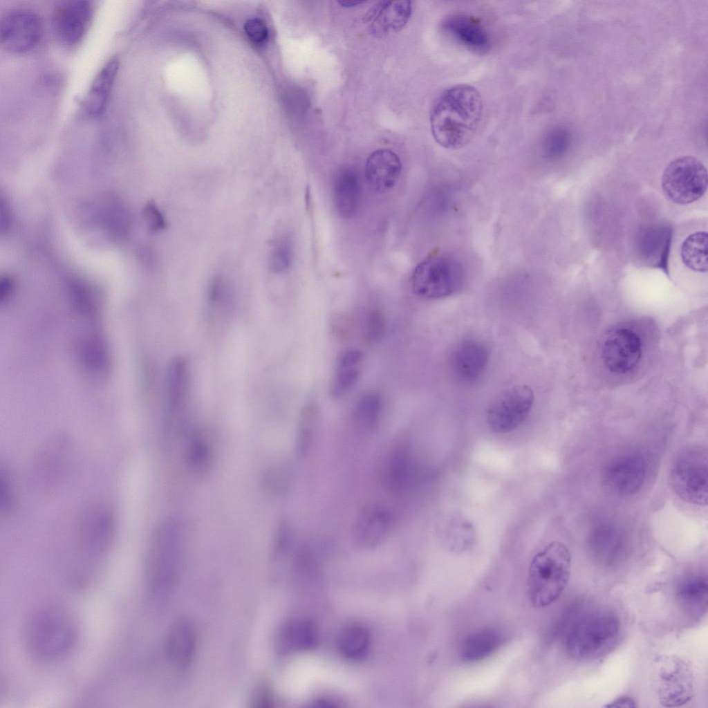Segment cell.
Masks as SVG:
<instances>
[{
  "label": "cell",
  "mask_w": 708,
  "mask_h": 708,
  "mask_svg": "<svg viewBox=\"0 0 708 708\" xmlns=\"http://www.w3.org/2000/svg\"><path fill=\"white\" fill-rule=\"evenodd\" d=\"M489 358V350L483 343L474 339L463 340L451 352V369L459 380L473 382L483 375Z\"/></svg>",
  "instance_id": "9a60e30c"
},
{
  "label": "cell",
  "mask_w": 708,
  "mask_h": 708,
  "mask_svg": "<svg viewBox=\"0 0 708 708\" xmlns=\"http://www.w3.org/2000/svg\"><path fill=\"white\" fill-rule=\"evenodd\" d=\"M362 3H364V1H344L339 2V3L342 5V6L346 8L356 6L362 4Z\"/></svg>",
  "instance_id": "60d3db41"
},
{
  "label": "cell",
  "mask_w": 708,
  "mask_h": 708,
  "mask_svg": "<svg viewBox=\"0 0 708 708\" xmlns=\"http://www.w3.org/2000/svg\"><path fill=\"white\" fill-rule=\"evenodd\" d=\"M363 362V353L355 349L344 352L339 357L330 386L333 398L344 396L357 383Z\"/></svg>",
  "instance_id": "484cf974"
},
{
  "label": "cell",
  "mask_w": 708,
  "mask_h": 708,
  "mask_svg": "<svg viewBox=\"0 0 708 708\" xmlns=\"http://www.w3.org/2000/svg\"><path fill=\"white\" fill-rule=\"evenodd\" d=\"M196 648V636L193 626L180 620L172 626L167 639L168 658L176 667L185 669L192 662Z\"/></svg>",
  "instance_id": "7402d4cb"
},
{
  "label": "cell",
  "mask_w": 708,
  "mask_h": 708,
  "mask_svg": "<svg viewBox=\"0 0 708 708\" xmlns=\"http://www.w3.org/2000/svg\"><path fill=\"white\" fill-rule=\"evenodd\" d=\"M662 189L671 201L680 205L700 199L707 188V172L698 158L687 156L672 160L662 176Z\"/></svg>",
  "instance_id": "8992f818"
},
{
  "label": "cell",
  "mask_w": 708,
  "mask_h": 708,
  "mask_svg": "<svg viewBox=\"0 0 708 708\" xmlns=\"http://www.w3.org/2000/svg\"><path fill=\"white\" fill-rule=\"evenodd\" d=\"M318 642L315 624L309 620H297L282 630L279 643L285 651H305L314 648Z\"/></svg>",
  "instance_id": "f1b7e54d"
},
{
  "label": "cell",
  "mask_w": 708,
  "mask_h": 708,
  "mask_svg": "<svg viewBox=\"0 0 708 708\" xmlns=\"http://www.w3.org/2000/svg\"><path fill=\"white\" fill-rule=\"evenodd\" d=\"M643 341L633 327L614 326L607 330L600 342V356L605 368L616 375H626L640 364Z\"/></svg>",
  "instance_id": "ba28073f"
},
{
  "label": "cell",
  "mask_w": 708,
  "mask_h": 708,
  "mask_svg": "<svg viewBox=\"0 0 708 708\" xmlns=\"http://www.w3.org/2000/svg\"><path fill=\"white\" fill-rule=\"evenodd\" d=\"M245 32L253 43L262 44L268 38V29L266 23L259 18L248 19L244 25Z\"/></svg>",
  "instance_id": "74e56055"
},
{
  "label": "cell",
  "mask_w": 708,
  "mask_h": 708,
  "mask_svg": "<svg viewBox=\"0 0 708 708\" xmlns=\"http://www.w3.org/2000/svg\"><path fill=\"white\" fill-rule=\"evenodd\" d=\"M410 473L407 451L401 443L393 447L384 461L381 480L390 493L400 494L407 487Z\"/></svg>",
  "instance_id": "d4e9b609"
},
{
  "label": "cell",
  "mask_w": 708,
  "mask_h": 708,
  "mask_svg": "<svg viewBox=\"0 0 708 708\" xmlns=\"http://www.w3.org/2000/svg\"><path fill=\"white\" fill-rule=\"evenodd\" d=\"M119 65V59L117 57L111 58L95 75L82 103V110L85 116L95 119L104 113L118 72Z\"/></svg>",
  "instance_id": "ac0fdd59"
},
{
  "label": "cell",
  "mask_w": 708,
  "mask_h": 708,
  "mask_svg": "<svg viewBox=\"0 0 708 708\" xmlns=\"http://www.w3.org/2000/svg\"><path fill=\"white\" fill-rule=\"evenodd\" d=\"M84 523L82 534L86 546L93 550L106 548L113 532V521L109 512L103 509L93 510L88 513Z\"/></svg>",
  "instance_id": "83f0119b"
},
{
  "label": "cell",
  "mask_w": 708,
  "mask_h": 708,
  "mask_svg": "<svg viewBox=\"0 0 708 708\" xmlns=\"http://www.w3.org/2000/svg\"><path fill=\"white\" fill-rule=\"evenodd\" d=\"M680 257L682 263L695 272L707 271V233L696 232L682 243Z\"/></svg>",
  "instance_id": "4dcf8cb0"
},
{
  "label": "cell",
  "mask_w": 708,
  "mask_h": 708,
  "mask_svg": "<svg viewBox=\"0 0 708 708\" xmlns=\"http://www.w3.org/2000/svg\"><path fill=\"white\" fill-rule=\"evenodd\" d=\"M605 707H617V708H619V707L631 708V707H637V705H636L635 700L632 698H631L629 696H620V697H618V698H615L612 702H611L609 704H607Z\"/></svg>",
  "instance_id": "ab89813d"
},
{
  "label": "cell",
  "mask_w": 708,
  "mask_h": 708,
  "mask_svg": "<svg viewBox=\"0 0 708 708\" xmlns=\"http://www.w3.org/2000/svg\"><path fill=\"white\" fill-rule=\"evenodd\" d=\"M93 17V8L87 1L60 3L53 15V28L56 37L64 44L78 43L86 33Z\"/></svg>",
  "instance_id": "4fadbf2b"
},
{
  "label": "cell",
  "mask_w": 708,
  "mask_h": 708,
  "mask_svg": "<svg viewBox=\"0 0 708 708\" xmlns=\"http://www.w3.org/2000/svg\"><path fill=\"white\" fill-rule=\"evenodd\" d=\"M442 28L453 38L476 53H485L490 48V39L485 28L478 20L463 13H454L447 17Z\"/></svg>",
  "instance_id": "ffe728a7"
},
{
  "label": "cell",
  "mask_w": 708,
  "mask_h": 708,
  "mask_svg": "<svg viewBox=\"0 0 708 708\" xmlns=\"http://www.w3.org/2000/svg\"><path fill=\"white\" fill-rule=\"evenodd\" d=\"M565 636L567 654L577 660L597 659L611 651L617 642L621 622L613 610L597 607L577 611Z\"/></svg>",
  "instance_id": "7a4b0ae2"
},
{
  "label": "cell",
  "mask_w": 708,
  "mask_h": 708,
  "mask_svg": "<svg viewBox=\"0 0 708 708\" xmlns=\"http://www.w3.org/2000/svg\"><path fill=\"white\" fill-rule=\"evenodd\" d=\"M385 323L382 313L375 309L371 310L365 316L363 325V334L365 341L369 344L378 342L384 332Z\"/></svg>",
  "instance_id": "8d00e7d4"
},
{
  "label": "cell",
  "mask_w": 708,
  "mask_h": 708,
  "mask_svg": "<svg viewBox=\"0 0 708 708\" xmlns=\"http://www.w3.org/2000/svg\"><path fill=\"white\" fill-rule=\"evenodd\" d=\"M189 388V366L187 360L175 357L171 362L167 375L166 398L171 415L180 412L185 406Z\"/></svg>",
  "instance_id": "4316f807"
},
{
  "label": "cell",
  "mask_w": 708,
  "mask_h": 708,
  "mask_svg": "<svg viewBox=\"0 0 708 708\" xmlns=\"http://www.w3.org/2000/svg\"><path fill=\"white\" fill-rule=\"evenodd\" d=\"M145 218L153 231L163 230L166 227V222L158 208L153 204H148L145 211Z\"/></svg>",
  "instance_id": "f35d334b"
},
{
  "label": "cell",
  "mask_w": 708,
  "mask_h": 708,
  "mask_svg": "<svg viewBox=\"0 0 708 708\" xmlns=\"http://www.w3.org/2000/svg\"><path fill=\"white\" fill-rule=\"evenodd\" d=\"M655 687L659 701L664 707H678L689 702L695 691V679L691 666L676 656L660 659Z\"/></svg>",
  "instance_id": "9c48e42d"
},
{
  "label": "cell",
  "mask_w": 708,
  "mask_h": 708,
  "mask_svg": "<svg viewBox=\"0 0 708 708\" xmlns=\"http://www.w3.org/2000/svg\"><path fill=\"white\" fill-rule=\"evenodd\" d=\"M69 620L57 611L42 613L30 625V642L41 654L54 655L64 651L73 640Z\"/></svg>",
  "instance_id": "7c38bea8"
},
{
  "label": "cell",
  "mask_w": 708,
  "mask_h": 708,
  "mask_svg": "<svg viewBox=\"0 0 708 708\" xmlns=\"http://www.w3.org/2000/svg\"><path fill=\"white\" fill-rule=\"evenodd\" d=\"M382 409L380 395L375 391L361 395L353 409V419L356 426L362 430L370 431L378 423Z\"/></svg>",
  "instance_id": "1f68e13d"
},
{
  "label": "cell",
  "mask_w": 708,
  "mask_h": 708,
  "mask_svg": "<svg viewBox=\"0 0 708 708\" xmlns=\"http://www.w3.org/2000/svg\"><path fill=\"white\" fill-rule=\"evenodd\" d=\"M212 447L201 432L192 431L187 436L185 458L187 466L194 472H205L212 461Z\"/></svg>",
  "instance_id": "d6a6232c"
},
{
  "label": "cell",
  "mask_w": 708,
  "mask_h": 708,
  "mask_svg": "<svg viewBox=\"0 0 708 708\" xmlns=\"http://www.w3.org/2000/svg\"><path fill=\"white\" fill-rule=\"evenodd\" d=\"M571 141V133L563 127L552 128L546 134L543 150L545 155L550 158H556L565 152Z\"/></svg>",
  "instance_id": "d590c367"
},
{
  "label": "cell",
  "mask_w": 708,
  "mask_h": 708,
  "mask_svg": "<svg viewBox=\"0 0 708 708\" xmlns=\"http://www.w3.org/2000/svg\"><path fill=\"white\" fill-rule=\"evenodd\" d=\"M371 634L363 625L356 623L344 626L339 633L337 647L344 658L357 661L364 658L371 648Z\"/></svg>",
  "instance_id": "f546056e"
},
{
  "label": "cell",
  "mask_w": 708,
  "mask_h": 708,
  "mask_svg": "<svg viewBox=\"0 0 708 708\" xmlns=\"http://www.w3.org/2000/svg\"><path fill=\"white\" fill-rule=\"evenodd\" d=\"M42 30V22L37 13L28 9H13L1 18L0 42L10 53H26L37 45Z\"/></svg>",
  "instance_id": "8fae6325"
},
{
  "label": "cell",
  "mask_w": 708,
  "mask_h": 708,
  "mask_svg": "<svg viewBox=\"0 0 708 708\" xmlns=\"http://www.w3.org/2000/svg\"><path fill=\"white\" fill-rule=\"evenodd\" d=\"M401 171L402 163L399 156L390 149L375 150L366 162V178L375 190L380 192L395 186Z\"/></svg>",
  "instance_id": "d6986e66"
},
{
  "label": "cell",
  "mask_w": 708,
  "mask_h": 708,
  "mask_svg": "<svg viewBox=\"0 0 708 708\" xmlns=\"http://www.w3.org/2000/svg\"><path fill=\"white\" fill-rule=\"evenodd\" d=\"M533 402V391L528 386L516 385L503 391L487 409L489 427L499 434L515 429L528 417Z\"/></svg>",
  "instance_id": "30bf717a"
},
{
  "label": "cell",
  "mask_w": 708,
  "mask_h": 708,
  "mask_svg": "<svg viewBox=\"0 0 708 708\" xmlns=\"http://www.w3.org/2000/svg\"><path fill=\"white\" fill-rule=\"evenodd\" d=\"M570 566V553L561 542L552 541L534 556L527 579V593L534 607L550 606L561 596L569 580Z\"/></svg>",
  "instance_id": "3957f363"
},
{
  "label": "cell",
  "mask_w": 708,
  "mask_h": 708,
  "mask_svg": "<svg viewBox=\"0 0 708 708\" xmlns=\"http://www.w3.org/2000/svg\"><path fill=\"white\" fill-rule=\"evenodd\" d=\"M673 595L680 608L691 617L703 615L707 608L708 581L703 572H691L676 582Z\"/></svg>",
  "instance_id": "e0dca14e"
},
{
  "label": "cell",
  "mask_w": 708,
  "mask_h": 708,
  "mask_svg": "<svg viewBox=\"0 0 708 708\" xmlns=\"http://www.w3.org/2000/svg\"><path fill=\"white\" fill-rule=\"evenodd\" d=\"M292 258L293 245L291 239L287 235L281 236L272 245L268 258L269 268L274 273H283L291 266Z\"/></svg>",
  "instance_id": "836d02e7"
},
{
  "label": "cell",
  "mask_w": 708,
  "mask_h": 708,
  "mask_svg": "<svg viewBox=\"0 0 708 708\" xmlns=\"http://www.w3.org/2000/svg\"><path fill=\"white\" fill-rule=\"evenodd\" d=\"M333 201L340 216L348 218L357 213L360 202V183L355 171L346 168L337 172L334 180Z\"/></svg>",
  "instance_id": "603a6c76"
},
{
  "label": "cell",
  "mask_w": 708,
  "mask_h": 708,
  "mask_svg": "<svg viewBox=\"0 0 708 708\" xmlns=\"http://www.w3.org/2000/svg\"><path fill=\"white\" fill-rule=\"evenodd\" d=\"M671 485L684 501L706 505L707 503V460L701 451L693 449L682 451L673 463Z\"/></svg>",
  "instance_id": "52a82bcc"
},
{
  "label": "cell",
  "mask_w": 708,
  "mask_h": 708,
  "mask_svg": "<svg viewBox=\"0 0 708 708\" xmlns=\"http://www.w3.org/2000/svg\"><path fill=\"white\" fill-rule=\"evenodd\" d=\"M317 420V411L313 405L302 411L297 436V448L299 454L306 452L313 440Z\"/></svg>",
  "instance_id": "e575fe53"
},
{
  "label": "cell",
  "mask_w": 708,
  "mask_h": 708,
  "mask_svg": "<svg viewBox=\"0 0 708 708\" xmlns=\"http://www.w3.org/2000/svg\"><path fill=\"white\" fill-rule=\"evenodd\" d=\"M411 10L409 1L381 2L369 16L370 32L375 37H381L390 32L399 31L408 22Z\"/></svg>",
  "instance_id": "44dd1931"
},
{
  "label": "cell",
  "mask_w": 708,
  "mask_h": 708,
  "mask_svg": "<svg viewBox=\"0 0 708 708\" xmlns=\"http://www.w3.org/2000/svg\"><path fill=\"white\" fill-rule=\"evenodd\" d=\"M646 463L643 458L631 454L611 463L605 472L606 484L613 492L622 496L637 493L646 477Z\"/></svg>",
  "instance_id": "5bb4252c"
},
{
  "label": "cell",
  "mask_w": 708,
  "mask_h": 708,
  "mask_svg": "<svg viewBox=\"0 0 708 708\" xmlns=\"http://www.w3.org/2000/svg\"><path fill=\"white\" fill-rule=\"evenodd\" d=\"M504 641V635L496 628H485L478 630L463 641L460 658L467 662L483 660L495 653Z\"/></svg>",
  "instance_id": "cb8c5ba5"
},
{
  "label": "cell",
  "mask_w": 708,
  "mask_h": 708,
  "mask_svg": "<svg viewBox=\"0 0 708 708\" xmlns=\"http://www.w3.org/2000/svg\"><path fill=\"white\" fill-rule=\"evenodd\" d=\"M465 281V268L451 254L435 253L414 269L411 285L413 292L424 299H440L461 290Z\"/></svg>",
  "instance_id": "277c9868"
},
{
  "label": "cell",
  "mask_w": 708,
  "mask_h": 708,
  "mask_svg": "<svg viewBox=\"0 0 708 708\" xmlns=\"http://www.w3.org/2000/svg\"><path fill=\"white\" fill-rule=\"evenodd\" d=\"M482 115V97L475 87L460 84L447 88L430 109L433 137L444 148H462L474 137Z\"/></svg>",
  "instance_id": "6da1fadb"
},
{
  "label": "cell",
  "mask_w": 708,
  "mask_h": 708,
  "mask_svg": "<svg viewBox=\"0 0 708 708\" xmlns=\"http://www.w3.org/2000/svg\"><path fill=\"white\" fill-rule=\"evenodd\" d=\"M391 523V514L386 507L370 504L360 511L355 519L354 539L362 547L374 548L386 537Z\"/></svg>",
  "instance_id": "2e32d148"
},
{
  "label": "cell",
  "mask_w": 708,
  "mask_h": 708,
  "mask_svg": "<svg viewBox=\"0 0 708 708\" xmlns=\"http://www.w3.org/2000/svg\"><path fill=\"white\" fill-rule=\"evenodd\" d=\"M181 544L178 522L168 519L152 532L147 552V564L156 587L163 591L169 587L176 572Z\"/></svg>",
  "instance_id": "5b68a950"
}]
</instances>
